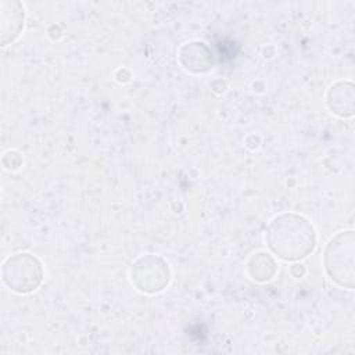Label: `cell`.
<instances>
[{
    "label": "cell",
    "instance_id": "obj_5",
    "mask_svg": "<svg viewBox=\"0 0 355 355\" xmlns=\"http://www.w3.org/2000/svg\"><path fill=\"white\" fill-rule=\"evenodd\" d=\"M179 61L184 69L194 73L207 72L214 65L212 53L202 42H190L183 44L179 50Z\"/></svg>",
    "mask_w": 355,
    "mask_h": 355
},
{
    "label": "cell",
    "instance_id": "obj_2",
    "mask_svg": "<svg viewBox=\"0 0 355 355\" xmlns=\"http://www.w3.org/2000/svg\"><path fill=\"white\" fill-rule=\"evenodd\" d=\"M354 255H355V236L352 230L340 232L326 245L324 268L329 277L340 287L354 288Z\"/></svg>",
    "mask_w": 355,
    "mask_h": 355
},
{
    "label": "cell",
    "instance_id": "obj_1",
    "mask_svg": "<svg viewBox=\"0 0 355 355\" xmlns=\"http://www.w3.org/2000/svg\"><path fill=\"white\" fill-rule=\"evenodd\" d=\"M268 247L284 261H298L309 255L316 245V234L311 222L297 214L275 216L265 234Z\"/></svg>",
    "mask_w": 355,
    "mask_h": 355
},
{
    "label": "cell",
    "instance_id": "obj_4",
    "mask_svg": "<svg viewBox=\"0 0 355 355\" xmlns=\"http://www.w3.org/2000/svg\"><path fill=\"white\" fill-rule=\"evenodd\" d=\"M130 279L132 283L143 293H159L171 280L169 265L158 255L141 257L132 265Z\"/></svg>",
    "mask_w": 355,
    "mask_h": 355
},
{
    "label": "cell",
    "instance_id": "obj_3",
    "mask_svg": "<svg viewBox=\"0 0 355 355\" xmlns=\"http://www.w3.org/2000/svg\"><path fill=\"white\" fill-rule=\"evenodd\" d=\"M44 272L40 261L28 252H18L8 257L1 268L3 283L18 294H28L35 291L42 280Z\"/></svg>",
    "mask_w": 355,
    "mask_h": 355
},
{
    "label": "cell",
    "instance_id": "obj_8",
    "mask_svg": "<svg viewBox=\"0 0 355 355\" xmlns=\"http://www.w3.org/2000/svg\"><path fill=\"white\" fill-rule=\"evenodd\" d=\"M247 270L254 280L268 282L276 275L277 265L269 254L255 252L247 262Z\"/></svg>",
    "mask_w": 355,
    "mask_h": 355
},
{
    "label": "cell",
    "instance_id": "obj_6",
    "mask_svg": "<svg viewBox=\"0 0 355 355\" xmlns=\"http://www.w3.org/2000/svg\"><path fill=\"white\" fill-rule=\"evenodd\" d=\"M0 21H1V44L6 46L14 42L24 26V7L18 1H0Z\"/></svg>",
    "mask_w": 355,
    "mask_h": 355
},
{
    "label": "cell",
    "instance_id": "obj_7",
    "mask_svg": "<svg viewBox=\"0 0 355 355\" xmlns=\"http://www.w3.org/2000/svg\"><path fill=\"white\" fill-rule=\"evenodd\" d=\"M354 85L348 80L334 83L327 92V107L341 118L354 115Z\"/></svg>",
    "mask_w": 355,
    "mask_h": 355
}]
</instances>
